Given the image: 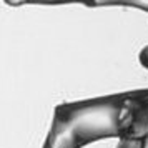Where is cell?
Wrapping results in <instances>:
<instances>
[{"mask_svg":"<svg viewBox=\"0 0 148 148\" xmlns=\"http://www.w3.org/2000/svg\"><path fill=\"white\" fill-rule=\"evenodd\" d=\"M140 62H141V65H143V67H147V68H148V47H145L143 50H141V53H140Z\"/></svg>","mask_w":148,"mask_h":148,"instance_id":"obj_4","label":"cell"},{"mask_svg":"<svg viewBox=\"0 0 148 148\" xmlns=\"http://www.w3.org/2000/svg\"><path fill=\"white\" fill-rule=\"evenodd\" d=\"M105 5H127L148 12V0H90V7H105Z\"/></svg>","mask_w":148,"mask_h":148,"instance_id":"obj_3","label":"cell"},{"mask_svg":"<svg viewBox=\"0 0 148 148\" xmlns=\"http://www.w3.org/2000/svg\"><path fill=\"white\" fill-rule=\"evenodd\" d=\"M118 140L148 143V90L123 93Z\"/></svg>","mask_w":148,"mask_h":148,"instance_id":"obj_2","label":"cell"},{"mask_svg":"<svg viewBox=\"0 0 148 148\" xmlns=\"http://www.w3.org/2000/svg\"><path fill=\"white\" fill-rule=\"evenodd\" d=\"M123 93L55 107L43 148H82L97 140L120 136Z\"/></svg>","mask_w":148,"mask_h":148,"instance_id":"obj_1","label":"cell"}]
</instances>
